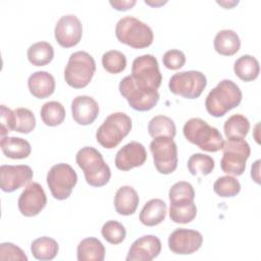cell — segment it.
Returning <instances> with one entry per match:
<instances>
[{"label":"cell","instance_id":"obj_24","mask_svg":"<svg viewBox=\"0 0 261 261\" xmlns=\"http://www.w3.org/2000/svg\"><path fill=\"white\" fill-rule=\"evenodd\" d=\"M0 146L3 154L11 159L27 158L32 151L30 143L17 137H1Z\"/></svg>","mask_w":261,"mask_h":261},{"label":"cell","instance_id":"obj_16","mask_svg":"<svg viewBox=\"0 0 261 261\" xmlns=\"http://www.w3.org/2000/svg\"><path fill=\"white\" fill-rule=\"evenodd\" d=\"M33 170L29 165H1L0 187L3 192L11 193L30 182L33 178Z\"/></svg>","mask_w":261,"mask_h":261},{"label":"cell","instance_id":"obj_20","mask_svg":"<svg viewBox=\"0 0 261 261\" xmlns=\"http://www.w3.org/2000/svg\"><path fill=\"white\" fill-rule=\"evenodd\" d=\"M30 93L38 98L45 99L51 96L55 90V80L53 75L47 71L40 70L32 73L28 80Z\"/></svg>","mask_w":261,"mask_h":261},{"label":"cell","instance_id":"obj_31","mask_svg":"<svg viewBox=\"0 0 261 261\" xmlns=\"http://www.w3.org/2000/svg\"><path fill=\"white\" fill-rule=\"evenodd\" d=\"M223 129L227 139H244L250 130V121L242 114H233L226 119Z\"/></svg>","mask_w":261,"mask_h":261},{"label":"cell","instance_id":"obj_34","mask_svg":"<svg viewBox=\"0 0 261 261\" xmlns=\"http://www.w3.org/2000/svg\"><path fill=\"white\" fill-rule=\"evenodd\" d=\"M213 190L215 194L222 198H231L237 196L241 191L240 181L230 175H224L218 177L214 185Z\"/></svg>","mask_w":261,"mask_h":261},{"label":"cell","instance_id":"obj_17","mask_svg":"<svg viewBox=\"0 0 261 261\" xmlns=\"http://www.w3.org/2000/svg\"><path fill=\"white\" fill-rule=\"evenodd\" d=\"M147 159V152L143 144L132 141L118 150L115 156V166L122 171L142 166Z\"/></svg>","mask_w":261,"mask_h":261},{"label":"cell","instance_id":"obj_43","mask_svg":"<svg viewBox=\"0 0 261 261\" xmlns=\"http://www.w3.org/2000/svg\"><path fill=\"white\" fill-rule=\"evenodd\" d=\"M259 169H260V160H256L254 162V164L252 165V169H251V176L252 178L259 184L260 182V177H259Z\"/></svg>","mask_w":261,"mask_h":261},{"label":"cell","instance_id":"obj_25","mask_svg":"<svg viewBox=\"0 0 261 261\" xmlns=\"http://www.w3.org/2000/svg\"><path fill=\"white\" fill-rule=\"evenodd\" d=\"M76 255L79 261H103L105 258V248L96 238H87L80 242Z\"/></svg>","mask_w":261,"mask_h":261},{"label":"cell","instance_id":"obj_5","mask_svg":"<svg viewBox=\"0 0 261 261\" xmlns=\"http://www.w3.org/2000/svg\"><path fill=\"white\" fill-rule=\"evenodd\" d=\"M132 119L123 112H114L106 117L96 132L97 142L105 149H113L129 134Z\"/></svg>","mask_w":261,"mask_h":261},{"label":"cell","instance_id":"obj_1","mask_svg":"<svg viewBox=\"0 0 261 261\" xmlns=\"http://www.w3.org/2000/svg\"><path fill=\"white\" fill-rule=\"evenodd\" d=\"M242 91L231 80H223L213 88L206 97L207 112L214 117H221L238 107L242 101Z\"/></svg>","mask_w":261,"mask_h":261},{"label":"cell","instance_id":"obj_26","mask_svg":"<svg viewBox=\"0 0 261 261\" xmlns=\"http://www.w3.org/2000/svg\"><path fill=\"white\" fill-rule=\"evenodd\" d=\"M236 75L244 82H252L256 80L260 72L258 60L251 55H242L233 64Z\"/></svg>","mask_w":261,"mask_h":261},{"label":"cell","instance_id":"obj_41","mask_svg":"<svg viewBox=\"0 0 261 261\" xmlns=\"http://www.w3.org/2000/svg\"><path fill=\"white\" fill-rule=\"evenodd\" d=\"M0 117H1V137H5V135L11 130H13L14 125V112L6 107L5 105H1L0 107Z\"/></svg>","mask_w":261,"mask_h":261},{"label":"cell","instance_id":"obj_11","mask_svg":"<svg viewBox=\"0 0 261 261\" xmlns=\"http://www.w3.org/2000/svg\"><path fill=\"white\" fill-rule=\"evenodd\" d=\"M154 165L159 173H172L177 167V146L172 138L158 137L150 143Z\"/></svg>","mask_w":261,"mask_h":261},{"label":"cell","instance_id":"obj_27","mask_svg":"<svg viewBox=\"0 0 261 261\" xmlns=\"http://www.w3.org/2000/svg\"><path fill=\"white\" fill-rule=\"evenodd\" d=\"M197 206L194 201H178L170 203L169 217L175 223L186 224L195 219Z\"/></svg>","mask_w":261,"mask_h":261},{"label":"cell","instance_id":"obj_15","mask_svg":"<svg viewBox=\"0 0 261 261\" xmlns=\"http://www.w3.org/2000/svg\"><path fill=\"white\" fill-rule=\"evenodd\" d=\"M203 243L202 234L194 229L176 228L168 238V248L174 254L189 255L198 251Z\"/></svg>","mask_w":261,"mask_h":261},{"label":"cell","instance_id":"obj_30","mask_svg":"<svg viewBox=\"0 0 261 261\" xmlns=\"http://www.w3.org/2000/svg\"><path fill=\"white\" fill-rule=\"evenodd\" d=\"M148 133L152 138L169 137L174 138L176 127L171 118L165 115L154 116L148 123Z\"/></svg>","mask_w":261,"mask_h":261},{"label":"cell","instance_id":"obj_36","mask_svg":"<svg viewBox=\"0 0 261 261\" xmlns=\"http://www.w3.org/2000/svg\"><path fill=\"white\" fill-rule=\"evenodd\" d=\"M102 65L106 71L116 74L124 70L126 66V57L120 51L110 50L103 54Z\"/></svg>","mask_w":261,"mask_h":261},{"label":"cell","instance_id":"obj_14","mask_svg":"<svg viewBox=\"0 0 261 261\" xmlns=\"http://www.w3.org/2000/svg\"><path fill=\"white\" fill-rule=\"evenodd\" d=\"M54 36L57 43L63 48H70L77 45L83 36V25L74 14L61 16L56 22Z\"/></svg>","mask_w":261,"mask_h":261},{"label":"cell","instance_id":"obj_21","mask_svg":"<svg viewBox=\"0 0 261 261\" xmlns=\"http://www.w3.org/2000/svg\"><path fill=\"white\" fill-rule=\"evenodd\" d=\"M139 195L130 186L120 187L114 196V207L120 215H132L139 205Z\"/></svg>","mask_w":261,"mask_h":261},{"label":"cell","instance_id":"obj_10","mask_svg":"<svg viewBox=\"0 0 261 261\" xmlns=\"http://www.w3.org/2000/svg\"><path fill=\"white\" fill-rule=\"evenodd\" d=\"M207 86L204 73L197 70H188L174 73L168 83V88L174 95L186 99H196L200 97Z\"/></svg>","mask_w":261,"mask_h":261},{"label":"cell","instance_id":"obj_6","mask_svg":"<svg viewBox=\"0 0 261 261\" xmlns=\"http://www.w3.org/2000/svg\"><path fill=\"white\" fill-rule=\"evenodd\" d=\"M96 71V62L86 51H76L69 56L64 69L66 84L74 89L87 87Z\"/></svg>","mask_w":261,"mask_h":261},{"label":"cell","instance_id":"obj_23","mask_svg":"<svg viewBox=\"0 0 261 261\" xmlns=\"http://www.w3.org/2000/svg\"><path fill=\"white\" fill-rule=\"evenodd\" d=\"M213 45L215 51L220 55L231 56L240 50L241 41L234 31L221 30L216 34Z\"/></svg>","mask_w":261,"mask_h":261},{"label":"cell","instance_id":"obj_39","mask_svg":"<svg viewBox=\"0 0 261 261\" xmlns=\"http://www.w3.org/2000/svg\"><path fill=\"white\" fill-rule=\"evenodd\" d=\"M162 61L166 68L171 70H176L185 65L186 56L182 51L177 49H171L164 53L162 57Z\"/></svg>","mask_w":261,"mask_h":261},{"label":"cell","instance_id":"obj_9","mask_svg":"<svg viewBox=\"0 0 261 261\" xmlns=\"http://www.w3.org/2000/svg\"><path fill=\"white\" fill-rule=\"evenodd\" d=\"M77 182L75 170L66 163L53 165L47 173V185L52 196L57 200L67 199Z\"/></svg>","mask_w":261,"mask_h":261},{"label":"cell","instance_id":"obj_7","mask_svg":"<svg viewBox=\"0 0 261 261\" xmlns=\"http://www.w3.org/2000/svg\"><path fill=\"white\" fill-rule=\"evenodd\" d=\"M223 156L220 167L223 172L232 175H242L246 168V161L250 157L251 148L243 138L227 139L222 147Z\"/></svg>","mask_w":261,"mask_h":261},{"label":"cell","instance_id":"obj_12","mask_svg":"<svg viewBox=\"0 0 261 261\" xmlns=\"http://www.w3.org/2000/svg\"><path fill=\"white\" fill-rule=\"evenodd\" d=\"M119 92L126 99L128 105L137 111L151 110L159 101L157 90L148 91L139 88L134 82L132 75H126L119 83Z\"/></svg>","mask_w":261,"mask_h":261},{"label":"cell","instance_id":"obj_40","mask_svg":"<svg viewBox=\"0 0 261 261\" xmlns=\"http://www.w3.org/2000/svg\"><path fill=\"white\" fill-rule=\"evenodd\" d=\"M0 260H20L27 261L24 252L12 243H2L0 245Z\"/></svg>","mask_w":261,"mask_h":261},{"label":"cell","instance_id":"obj_4","mask_svg":"<svg viewBox=\"0 0 261 261\" xmlns=\"http://www.w3.org/2000/svg\"><path fill=\"white\" fill-rule=\"evenodd\" d=\"M115 36L120 43L135 49L149 47L154 39L152 29L134 16H124L117 21Z\"/></svg>","mask_w":261,"mask_h":261},{"label":"cell","instance_id":"obj_8","mask_svg":"<svg viewBox=\"0 0 261 261\" xmlns=\"http://www.w3.org/2000/svg\"><path fill=\"white\" fill-rule=\"evenodd\" d=\"M130 75L139 88L148 91L158 90L162 82L158 61L152 54L137 57L133 61Z\"/></svg>","mask_w":261,"mask_h":261},{"label":"cell","instance_id":"obj_33","mask_svg":"<svg viewBox=\"0 0 261 261\" xmlns=\"http://www.w3.org/2000/svg\"><path fill=\"white\" fill-rule=\"evenodd\" d=\"M215 163L213 158L202 153H195L188 160V169L193 175H197L199 173L207 175L212 172Z\"/></svg>","mask_w":261,"mask_h":261},{"label":"cell","instance_id":"obj_35","mask_svg":"<svg viewBox=\"0 0 261 261\" xmlns=\"http://www.w3.org/2000/svg\"><path fill=\"white\" fill-rule=\"evenodd\" d=\"M14 112L13 130L21 134H29L36 127V118L34 113L28 108H16Z\"/></svg>","mask_w":261,"mask_h":261},{"label":"cell","instance_id":"obj_2","mask_svg":"<svg viewBox=\"0 0 261 261\" xmlns=\"http://www.w3.org/2000/svg\"><path fill=\"white\" fill-rule=\"evenodd\" d=\"M75 162L84 171L86 181L90 186L100 188L109 181L111 177L110 168L97 149L83 147L75 155Z\"/></svg>","mask_w":261,"mask_h":261},{"label":"cell","instance_id":"obj_22","mask_svg":"<svg viewBox=\"0 0 261 261\" xmlns=\"http://www.w3.org/2000/svg\"><path fill=\"white\" fill-rule=\"evenodd\" d=\"M167 206L161 199L149 200L140 212V221L147 226H155L160 224L166 216Z\"/></svg>","mask_w":261,"mask_h":261},{"label":"cell","instance_id":"obj_18","mask_svg":"<svg viewBox=\"0 0 261 261\" xmlns=\"http://www.w3.org/2000/svg\"><path fill=\"white\" fill-rule=\"evenodd\" d=\"M161 252L160 240L152 234L137 239L130 246L126 261H151Z\"/></svg>","mask_w":261,"mask_h":261},{"label":"cell","instance_id":"obj_19","mask_svg":"<svg viewBox=\"0 0 261 261\" xmlns=\"http://www.w3.org/2000/svg\"><path fill=\"white\" fill-rule=\"evenodd\" d=\"M71 113L73 120L81 125H88L94 122L99 114V105L90 96H76L71 102Z\"/></svg>","mask_w":261,"mask_h":261},{"label":"cell","instance_id":"obj_38","mask_svg":"<svg viewBox=\"0 0 261 261\" xmlns=\"http://www.w3.org/2000/svg\"><path fill=\"white\" fill-rule=\"evenodd\" d=\"M168 197L170 203L178 201H194L195 191L193 186L188 181H177L175 182L168 192Z\"/></svg>","mask_w":261,"mask_h":261},{"label":"cell","instance_id":"obj_37","mask_svg":"<svg viewBox=\"0 0 261 261\" xmlns=\"http://www.w3.org/2000/svg\"><path fill=\"white\" fill-rule=\"evenodd\" d=\"M101 233L108 243L112 245H118L125 239L126 230L120 222L116 220H109L103 224Z\"/></svg>","mask_w":261,"mask_h":261},{"label":"cell","instance_id":"obj_32","mask_svg":"<svg viewBox=\"0 0 261 261\" xmlns=\"http://www.w3.org/2000/svg\"><path fill=\"white\" fill-rule=\"evenodd\" d=\"M40 115L46 125L56 126L63 122L65 118V109L61 103L57 101H49L42 106Z\"/></svg>","mask_w":261,"mask_h":261},{"label":"cell","instance_id":"obj_42","mask_svg":"<svg viewBox=\"0 0 261 261\" xmlns=\"http://www.w3.org/2000/svg\"><path fill=\"white\" fill-rule=\"evenodd\" d=\"M110 5L119 11H125L127 9H130L136 3V0H114V1H110L109 2Z\"/></svg>","mask_w":261,"mask_h":261},{"label":"cell","instance_id":"obj_29","mask_svg":"<svg viewBox=\"0 0 261 261\" xmlns=\"http://www.w3.org/2000/svg\"><path fill=\"white\" fill-rule=\"evenodd\" d=\"M59 250L58 243L49 237H41L33 241L31 251L38 260H52L56 257Z\"/></svg>","mask_w":261,"mask_h":261},{"label":"cell","instance_id":"obj_13","mask_svg":"<svg viewBox=\"0 0 261 261\" xmlns=\"http://www.w3.org/2000/svg\"><path fill=\"white\" fill-rule=\"evenodd\" d=\"M47 197L39 182L32 181L20 194L17 205L19 212L25 217L38 215L46 206Z\"/></svg>","mask_w":261,"mask_h":261},{"label":"cell","instance_id":"obj_3","mask_svg":"<svg viewBox=\"0 0 261 261\" xmlns=\"http://www.w3.org/2000/svg\"><path fill=\"white\" fill-rule=\"evenodd\" d=\"M185 138L206 152H217L222 149L224 140L220 132L209 125L204 119L194 117L189 119L182 128Z\"/></svg>","mask_w":261,"mask_h":261},{"label":"cell","instance_id":"obj_28","mask_svg":"<svg viewBox=\"0 0 261 261\" xmlns=\"http://www.w3.org/2000/svg\"><path fill=\"white\" fill-rule=\"evenodd\" d=\"M29 61L35 66H44L50 63L54 57L53 46L48 42H37L31 45L27 52Z\"/></svg>","mask_w":261,"mask_h":261}]
</instances>
